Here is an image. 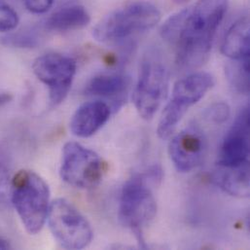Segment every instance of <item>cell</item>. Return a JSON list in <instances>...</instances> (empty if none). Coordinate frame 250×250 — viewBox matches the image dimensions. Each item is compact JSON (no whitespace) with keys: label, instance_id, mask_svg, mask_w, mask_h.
Segmentation results:
<instances>
[{"label":"cell","instance_id":"cell-1","mask_svg":"<svg viewBox=\"0 0 250 250\" xmlns=\"http://www.w3.org/2000/svg\"><path fill=\"white\" fill-rule=\"evenodd\" d=\"M227 6L228 0H198L165 21L160 34L174 46L179 68L195 69L208 61Z\"/></svg>","mask_w":250,"mask_h":250},{"label":"cell","instance_id":"cell-2","mask_svg":"<svg viewBox=\"0 0 250 250\" xmlns=\"http://www.w3.org/2000/svg\"><path fill=\"white\" fill-rule=\"evenodd\" d=\"M11 204L29 235L38 234L50 208V189L45 180L32 170L21 169L11 180Z\"/></svg>","mask_w":250,"mask_h":250},{"label":"cell","instance_id":"cell-3","mask_svg":"<svg viewBox=\"0 0 250 250\" xmlns=\"http://www.w3.org/2000/svg\"><path fill=\"white\" fill-rule=\"evenodd\" d=\"M161 169L154 167L148 172L134 175L125 182L121 192L120 221L142 244L143 230L157 213V203L149 182L161 180Z\"/></svg>","mask_w":250,"mask_h":250},{"label":"cell","instance_id":"cell-4","mask_svg":"<svg viewBox=\"0 0 250 250\" xmlns=\"http://www.w3.org/2000/svg\"><path fill=\"white\" fill-rule=\"evenodd\" d=\"M161 20L159 9L147 1H134L116 10L94 28V37L103 43L117 44L153 28Z\"/></svg>","mask_w":250,"mask_h":250},{"label":"cell","instance_id":"cell-5","mask_svg":"<svg viewBox=\"0 0 250 250\" xmlns=\"http://www.w3.org/2000/svg\"><path fill=\"white\" fill-rule=\"evenodd\" d=\"M214 86V78L207 72H196L178 80L169 103L163 110L157 128L160 138L167 139L175 130L190 107L199 103Z\"/></svg>","mask_w":250,"mask_h":250},{"label":"cell","instance_id":"cell-6","mask_svg":"<svg viewBox=\"0 0 250 250\" xmlns=\"http://www.w3.org/2000/svg\"><path fill=\"white\" fill-rule=\"evenodd\" d=\"M47 221L56 241L66 250H83L93 241L91 224L65 199H57L51 203Z\"/></svg>","mask_w":250,"mask_h":250},{"label":"cell","instance_id":"cell-7","mask_svg":"<svg viewBox=\"0 0 250 250\" xmlns=\"http://www.w3.org/2000/svg\"><path fill=\"white\" fill-rule=\"evenodd\" d=\"M106 171V162L93 150L78 142H67L63 146L60 173L65 183L81 189L95 188Z\"/></svg>","mask_w":250,"mask_h":250},{"label":"cell","instance_id":"cell-8","mask_svg":"<svg viewBox=\"0 0 250 250\" xmlns=\"http://www.w3.org/2000/svg\"><path fill=\"white\" fill-rule=\"evenodd\" d=\"M168 72L156 56H147L140 65L138 80L133 92V104L139 116L153 118L167 97Z\"/></svg>","mask_w":250,"mask_h":250},{"label":"cell","instance_id":"cell-9","mask_svg":"<svg viewBox=\"0 0 250 250\" xmlns=\"http://www.w3.org/2000/svg\"><path fill=\"white\" fill-rule=\"evenodd\" d=\"M32 69L35 76L49 89L53 106L61 104L67 97L77 69L75 60L61 54H46L37 58Z\"/></svg>","mask_w":250,"mask_h":250},{"label":"cell","instance_id":"cell-10","mask_svg":"<svg viewBox=\"0 0 250 250\" xmlns=\"http://www.w3.org/2000/svg\"><path fill=\"white\" fill-rule=\"evenodd\" d=\"M207 152V141L196 128H186L169 142L168 155L176 169L190 172L201 165Z\"/></svg>","mask_w":250,"mask_h":250},{"label":"cell","instance_id":"cell-11","mask_svg":"<svg viewBox=\"0 0 250 250\" xmlns=\"http://www.w3.org/2000/svg\"><path fill=\"white\" fill-rule=\"evenodd\" d=\"M250 107L238 114L234 125L226 134L216 165L240 166L250 163Z\"/></svg>","mask_w":250,"mask_h":250},{"label":"cell","instance_id":"cell-12","mask_svg":"<svg viewBox=\"0 0 250 250\" xmlns=\"http://www.w3.org/2000/svg\"><path fill=\"white\" fill-rule=\"evenodd\" d=\"M111 115L109 105L102 101L82 104L73 114L70 121V130L77 137H90L99 131Z\"/></svg>","mask_w":250,"mask_h":250},{"label":"cell","instance_id":"cell-13","mask_svg":"<svg viewBox=\"0 0 250 250\" xmlns=\"http://www.w3.org/2000/svg\"><path fill=\"white\" fill-rule=\"evenodd\" d=\"M211 181L233 197L248 198L250 194V163L240 166L216 165Z\"/></svg>","mask_w":250,"mask_h":250},{"label":"cell","instance_id":"cell-14","mask_svg":"<svg viewBox=\"0 0 250 250\" xmlns=\"http://www.w3.org/2000/svg\"><path fill=\"white\" fill-rule=\"evenodd\" d=\"M221 52L230 60L250 57V27L248 17L238 20L228 29L222 41Z\"/></svg>","mask_w":250,"mask_h":250},{"label":"cell","instance_id":"cell-15","mask_svg":"<svg viewBox=\"0 0 250 250\" xmlns=\"http://www.w3.org/2000/svg\"><path fill=\"white\" fill-rule=\"evenodd\" d=\"M91 21V17L85 7L81 5H71L63 7L50 16L45 27L51 31L68 32L82 29Z\"/></svg>","mask_w":250,"mask_h":250},{"label":"cell","instance_id":"cell-16","mask_svg":"<svg viewBox=\"0 0 250 250\" xmlns=\"http://www.w3.org/2000/svg\"><path fill=\"white\" fill-rule=\"evenodd\" d=\"M129 87V78L123 74H100L93 77L85 87L89 96L106 99L119 98L126 93Z\"/></svg>","mask_w":250,"mask_h":250},{"label":"cell","instance_id":"cell-17","mask_svg":"<svg viewBox=\"0 0 250 250\" xmlns=\"http://www.w3.org/2000/svg\"><path fill=\"white\" fill-rule=\"evenodd\" d=\"M250 57L230 60L225 73L231 87L239 94L249 95L250 91Z\"/></svg>","mask_w":250,"mask_h":250},{"label":"cell","instance_id":"cell-18","mask_svg":"<svg viewBox=\"0 0 250 250\" xmlns=\"http://www.w3.org/2000/svg\"><path fill=\"white\" fill-rule=\"evenodd\" d=\"M2 43L18 48H32L38 44V37L32 31H20L4 36Z\"/></svg>","mask_w":250,"mask_h":250},{"label":"cell","instance_id":"cell-19","mask_svg":"<svg viewBox=\"0 0 250 250\" xmlns=\"http://www.w3.org/2000/svg\"><path fill=\"white\" fill-rule=\"evenodd\" d=\"M19 23L17 12L7 5L0 6V31L7 32L14 30Z\"/></svg>","mask_w":250,"mask_h":250},{"label":"cell","instance_id":"cell-20","mask_svg":"<svg viewBox=\"0 0 250 250\" xmlns=\"http://www.w3.org/2000/svg\"><path fill=\"white\" fill-rule=\"evenodd\" d=\"M230 115V108L227 104L216 103L205 111V117L211 122L220 124L225 122Z\"/></svg>","mask_w":250,"mask_h":250},{"label":"cell","instance_id":"cell-21","mask_svg":"<svg viewBox=\"0 0 250 250\" xmlns=\"http://www.w3.org/2000/svg\"><path fill=\"white\" fill-rule=\"evenodd\" d=\"M3 165L0 164V208L11 203V181Z\"/></svg>","mask_w":250,"mask_h":250},{"label":"cell","instance_id":"cell-22","mask_svg":"<svg viewBox=\"0 0 250 250\" xmlns=\"http://www.w3.org/2000/svg\"><path fill=\"white\" fill-rule=\"evenodd\" d=\"M25 8L34 14H44L48 12L53 4L54 0H22Z\"/></svg>","mask_w":250,"mask_h":250},{"label":"cell","instance_id":"cell-23","mask_svg":"<svg viewBox=\"0 0 250 250\" xmlns=\"http://www.w3.org/2000/svg\"><path fill=\"white\" fill-rule=\"evenodd\" d=\"M12 100L11 95L6 94V93H0V106L6 104L7 103H9Z\"/></svg>","mask_w":250,"mask_h":250},{"label":"cell","instance_id":"cell-24","mask_svg":"<svg viewBox=\"0 0 250 250\" xmlns=\"http://www.w3.org/2000/svg\"><path fill=\"white\" fill-rule=\"evenodd\" d=\"M175 2H177V3H184V2H186V1H188V0H174Z\"/></svg>","mask_w":250,"mask_h":250}]
</instances>
